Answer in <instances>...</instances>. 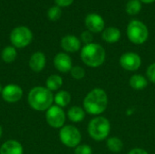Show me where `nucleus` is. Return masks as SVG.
<instances>
[{
    "mask_svg": "<svg viewBox=\"0 0 155 154\" xmlns=\"http://www.w3.org/2000/svg\"><path fill=\"white\" fill-rule=\"evenodd\" d=\"M84 110L92 115L103 113L108 105V96L101 88L91 90L84 99Z\"/></svg>",
    "mask_w": 155,
    "mask_h": 154,
    "instance_id": "1",
    "label": "nucleus"
},
{
    "mask_svg": "<svg viewBox=\"0 0 155 154\" xmlns=\"http://www.w3.org/2000/svg\"><path fill=\"white\" fill-rule=\"evenodd\" d=\"M27 102L30 107L35 111H47L54 103V94L46 87L35 86L30 90Z\"/></svg>",
    "mask_w": 155,
    "mask_h": 154,
    "instance_id": "2",
    "label": "nucleus"
},
{
    "mask_svg": "<svg viewBox=\"0 0 155 154\" xmlns=\"http://www.w3.org/2000/svg\"><path fill=\"white\" fill-rule=\"evenodd\" d=\"M80 56L84 64L92 68H96L104 63L106 53L101 44L91 43L89 44H85L81 49Z\"/></svg>",
    "mask_w": 155,
    "mask_h": 154,
    "instance_id": "3",
    "label": "nucleus"
},
{
    "mask_svg": "<svg viewBox=\"0 0 155 154\" xmlns=\"http://www.w3.org/2000/svg\"><path fill=\"white\" fill-rule=\"evenodd\" d=\"M87 131L92 139L96 142H102L109 136L111 124L109 120L105 117L97 116L90 121Z\"/></svg>",
    "mask_w": 155,
    "mask_h": 154,
    "instance_id": "4",
    "label": "nucleus"
},
{
    "mask_svg": "<svg viewBox=\"0 0 155 154\" xmlns=\"http://www.w3.org/2000/svg\"><path fill=\"white\" fill-rule=\"evenodd\" d=\"M126 34L128 39L134 44H143L149 37L148 27L139 20H132L128 24Z\"/></svg>",
    "mask_w": 155,
    "mask_h": 154,
    "instance_id": "5",
    "label": "nucleus"
},
{
    "mask_svg": "<svg viewBox=\"0 0 155 154\" xmlns=\"http://www.w3.org/2000/svg\"><path fill=\"white\" fill-rule=\"evenodd\" d=\"M33 40L32 31L24 25L14 28L10 33V42L15 48H24L31 44Z\"/></svg>",
    "mask_w": 155,
    "mask_h": 154,
    "instance_id": "6",
    "label": "nucleus"
},
{
    "mask_svg": "<svg viewBox=\"0 0 155 154\" xmlns=\"http://www.w3.org/2000/svg\"><path fill=\"white\" fill-rule=\"evenodd\" d=\"M59 138L64 146L68 148H75L80 144L82 135L75 126L64 125L60 129Z\"/></svg>",
    "mask_w": 155,
    "mask_h": 154,
    "instance_id": "7",
    "label": "nucleus"
},
{
    "mask_svg": "<svg viewBox=\"0 0 155 154\" xmlns=\"http://www.w3.org/2000/svg\"><path fill=\"white\" fill-rule=\"evenodd\" d=\"M45 119L49 126L54 129H61L63 126H64L66 116L61 107L57 105H52L45 113Z\"/></svg>",
    "mask_w": 155,
    "mask_h": 154,
    "instance_id": "8",
    "label": "nucleus"
},
{
    "mask_svg": "<svg viewBox=\"0 0 155 154\" xmlns=\"http://www.w3.org/2000/svg\"><path fill=\"white\" fill-rule=\"evenodd\" d=\"M120 64L122 68L129 72L137 71L142 65V59L140 55L134 52H127L120 57Z\"/></svg>",
    "mask_w": 155,
    "mask_h": 154,
    "instance_id": "9",
    "label": "nucleus"
},
{
    "mask_svg": "<svg viewBox=\"0 0 155 154\" xmlns=\"http://www.w3.org/2000/svg\"><path fill=\"white\" fill-rule=\"evenodd\" d=\"M1 94L5 102L8 103H15L21 100L23 96V90L19 85L10 84L3 87Z\"/></svg>",
    "mask_w": 155,
    "mask_h": 154,
    "instance_id": "10",
    "label": "nucleus"
},
{
    "mask_svg": "<svg viewBox=\"0 0 155 154\" xmlns=\"http://www.w3.org/2000/svg\"><path fill=\"white\" fill-rule=\"evenodd\" d=\"M84 24L87 30L92 33H101L104 30L105 26L104 18L95 13L88 14L84 19Z\"/></svg>",
    "mask_w": 155,
    "mask_h": 154,
    "instance_id": "11",
    "label": "nucleus"
},
{
    "mask_svg": "<svg viewBox=\"0 0 155 154\" xmlns=\"http://www.w3.org/2000/svg\"><path fill=\"white\" fill-rule=\"evenodd\" d=\"M54 65L60 73H68L73 67V63L66 53H58L54 58Z\"/></svg>",
    "mask_w": 155,
    "mask_h": 154,
    "instance_id": "12",
    "label": "nucleus"
},
{
    "mask_svg": "<svg viewBox=\"0 0 155 154\" xmlns=\"http://www.w3.org/2000/svg\"><path fill=\"white\" fill-rule=\"evenodd\" d=\"M61 47L67 53H75L81 49V40L75 35H65L61 40Z\"/></svg>",
    "mask_w": 155,
    "mask_h": 154,
    "instance_id": "13",
    "label": "nucleus"
},
{
    "mask_svg": "<svg viewBox=\"0 0 155 154\" xmlns=\"http://www.w3.org/2000/svg\"><path fill=\"white\" fill-rule=\"evenodd\" d=\"M46 64V58L44 53L42 52H35L34 53L28 62L29 67L32 71L35 73H39L44 70Z\"/></svg>",
    "mask_w": 155,
    "mask_h": 154,
    "instance_id": "14",
    "label": "nucleus"
},
{
    "mask_svg": "<svg viewBox=\"0 0 155 154\" xmlns=\"http://www.w3.org/2000/svg\"><path fill=\"white\" fill-rule=\"evenodd\" d=\"M22 144L15 140H8L0 147V154H23Z\"/></svg>",
    "mask_w": 155,
    "mask_h": 154,
    "instance_id": "15",
    "label": "nucleus"
},
{
    "mask_svg": "<svg viewBox=\"0 0 155 154\" xmlns=\"http://www.w3.org/2000/svg\"><path fill=\"white\" fill-rule=\"evenodd\" d=\"M102 38L104 42L108 44H114L120 40L121 31L117 27L109 26L107 28H104V30L102 32Z\"/></svg>",
    "mask_w": 155,
    "mask_h": 154,
    "instance_id": "16",
    "label": "nucleus"
},
{
    "mask_svg": "<svg viewBox=\"0 0 155 154\" xmlns=\"http://www.w3.org/2000/svg\"><path fill=\"white\" fill-rule=\"evenodd\" d=\"M130 86L136 91H141L146 88L148 85V80L141 74H134L129 81Z\"/></svg>",
    "mask_w": 155,
    "mask_h": 154,
    "instance_id": "17",
    "label": "nucleus"
},
{
    "mask_svg": "<svg viewBox=\"0 0 155 154\" xmlns=\"http://www.w3.org/2000/svg\"><path fill=\"white\" fill-rule=\"evenodd\" d=\"M67 117L73 123H80L85 117V111L79 106H73L68 110Z\"/></svg>",
    "mask_w": 155,
    "mask_h": 154,
    "instance_id": "18",
    "label": "nucleus"
},
{
    "mask_svg": "<svg viewBox=\"0 0 155 154\" xmlns=\"http://www.w3.org/2000/svg\"><path fill=\"white\" fill-rule=\"evenodd\" d=\"M54 102L55 103V105L61 108L65 107L71 102V94L66 91H59L54 96Z\"/></svg>",
    "mask_w": 155,
    "mask_h": 154,
    "instance_id": "19",
    "label": "nucleus"
},
{
    "mask_svg": "<svg viewBox=\"0 0 155 154\" xmlns=\"http://www.w3.org/2000/svg\"><path fill=\"white\" fill-rule=\"evenodd\" d=\"M45 84H46V88L51 92L57 91L63 85V78L58 74H52L46 79Z\"/></svg>",
    "mask_w": 155,
    "mask_h": 154,
    "instance_id": "20",
    "label": "nucleus"
},
{
    "mask_svg": "<svg viewBox=\"0 0 155 154\" xmlns=\"http://www.w3.org/2000/svg\"><path fill=\"white\" fill-rule=\"evenodd\" d=\"M16 56H17V52H16L15 47H14L13 45L5 46V47L2 50L1 58H2V60H3L5 63H6V64L13 63V62L15 60Z\"/></svg>",
    "mask_w": 155,
    "mask_h": 154,
    "instance_id": "21",
    "label": "nucleus"
},
{
    "mask_svg": "<svg viewBox=\"0 0 155 154\" xmlns=\"http://www.w3.org/2000/svg\"><path fill=\"white\" fill-rule=\"evenodd\" d=\"M106 145L108 150L114 153L120 152L124 148V143L122 140L119 139L118 137H110L109 139H107Z\"/></svg>",
    "mask_w": 155,
    "mask_h": 154,
    "instance_id": "22",
    "label": "nucleus"
},
{
    "mask_svg": "<svg viewBox=\"0 0 155 154\" xmlns=\"http://www.w3.org/2000/svg\"><path fill=\"white\" fill-rule=\"evenodd\" d=\"M126 13L131 15H138L142 10V3L140 0H129L125 6Z\"/></svg>",
    "mask_w": 155,
    "mask_h": 154,
    "instance_id": "23",
    "label": "nucleus"
},
{
    "mask_svg": "<svg viewBox=\"0 0 155 154\" xmlns=\"http://www.w3.org/2000/svg\"><path fill=\"white\" fill-rule=\"evenodd\" d=\"M61 15H62L61 7H59L57 5L50 7L47 11V17L51 21H57L61 17Z\"/></svg>",
    "mask_w": 155,
    "mask_h": 154,
    "instance_id": "24",
    "label": "nucleus"
},
{
    "mask_svg": "<svg viewBox=\"0 0 155 154\" xmlns=\"http://www.w3.org/2000/svg\"><path fill=\"white\" fill-rule=\"evenodd\" d=\"M71 76L75 79V80H81L85 76V71L83 67L76 65V66H73L71 71H70Z\"/></svg>",
    "mask_w": 155,
    "mask_h": 154,
    "instance_id": "25",
    "label": "nucleus"
},
{
    "mask_svg": "<svg viewBox=\"0 0 155 154\" xmlns=\"http://www.w3.org/2000/svg\"><path fill=\"white\" fill-rule=\"evenodd\" d=\"M74 153L75 154H92L93 150L92 148L87 145V144H79L77 147L74 149Z\"/></svg>",
    "mask_w": 155,
    "mask_h": 154,
    "instance_id": "26",
    "label": "nucleus"
},
{
    "mask_svg": "<svg viewBox=\"0 0 155 154\" xmlns=\"http://www.w3.org/2000/svg\"><path fill=\"white\" fill-rule=\"evenodd\" d=\"M93 39H94L93 33L88 30L84 31L81 34V42L84 43L85 44H89L93 43Z\"/></svg>",
    "mask_w": 155,
    "mask_h": 154,
    "instance_id": "27",
    "label": "nucleus"
},
{
    "mask_svg": "<svg viewBox=\"0 0 155 154\" xmlns=\"http://www.w3.org/2000/svg\"><path fill=\"white\" fill-rule=\"evenodd\" d=\"M146 75L150 82L155 84V63L150 64L146 70Z\"/></svg>",
    "mask_w": 155,
    "mask_h": 154,
    "instance_id": "28",
    "label": "nucleus"
},
{
    "mask_svg": "<svg viewBox=\"0 0 155 154\" xmlns=\"http://www.w3.org/2000/svg\"><path fill=\"white\" fill-rule=\"evenodd\" d=\"M74 0H54L55 4L59 7H67L74 3Z\"/></svg>",
    "mask_w": 155,
    "mask_h": 154,
    "instance_id": "29",
    "label": "nucleus"
},
{
    "mask_svg": "<svg viewBox=\"0 0 155 154\" xmlns=\"http://www.w3.org/2000/svg\"><path fill=\"white\" fill-rule=\"evenodd\" d=\"M128 154H149L145 150L143 149H141V148H135V149H133L131 150Z\"/></svg>",
    "mask_w": 155,
    "mask_h": 154,
    "instance_id": "30",
    "label": "nucleus"
},
{
    "mask_svg": "<svg viewBox=\"0 0 155 154\" xmlns=\"http://www.w3.org/2000/svg\"><path fill=\"white\" fill-rule=\"evenodd\" d=\"M141 3H143V4H152L155 2V0H140Z\"/></svg>",
    "mask_w": 155,
    "mask_h": 154,
    "instance_id": "31",
    "label": "nucleus"
},
{
    "mask_svg": "<svg viewBox=\"0 0 155 154\" xmlns=\"http://www.w3.org/2000/svg\"><path fill=\"white\" fill-rule=\"evenodd\" d=\"M2 134H3V128H2V126L0 125V139H1V137H2Z\"/></svg>",
    "mask_w": 155,
    "mask_h": 154,
    "instance_id": "32",
    "label": "nucleus"
},
{
    "mask_svg": "<svg viewBox=\"0 0 155 154\" xmlns=\"http://www.w3.org/2000/svg\"><path fill=\"white\" fill-rule=\"evenodd\" d=\"M2 90H3V87H2V85L0 84V93H2Z\"/></svg>",
    "mask_w": 155,
    "mask_h": 154,
    "instance_id": "33",
    "label": "nucleus"
}]
</instances>
